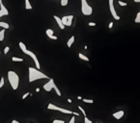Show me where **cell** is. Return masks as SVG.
Here are the masks:
<instances>
[{
  "mask_svg": "<svg viewBox=\"0 0 140 123\" xmlns=\"http://www.w3.org/2000/svg\"><path fill=\"white\" fill-rule=\"evenodd\" d=\"M28 73H29V78H28L29 83L35 82V81L40 80V79H48V77L45 74H44L40 70L36 69L35 67H31V66L28 67Z\"/></svg>",
  "mask_w": 140,
  "mask_h": 123,
  "instance_id": "obj_1",
  "label": "cell"
},
{
  "mask_svg": "<svg viewBox=\"0 0 140 123\" xmlns=\"http://www.w3.org/2000/svg\"><path fill=\"white\" fill-rule=\"evenodd\" d=\"M8 81L10 83L12 89L16 90L18 88V85H19V77L17 75V73H16L15 71H8Z\"/></svg>",
  "mask_w": 140,
  "mask_h": 123,
  "instance_id": "obj_2",
  "label": "cell"
},
{
  "mask_svg": "<svg viewBox=\"0 0 140 123\" xmlns=\"http://www.w3.org/2000/svg\"><path fill=\"white\" fill-rule=\"evenodd\" d=\"M81 12L84 16H91L93 13V8L87 2V0H81Z\"/></svg>",
  "mask_w": 140,
  "mask_h": 123,
  "instance_id": "obj_3",
  "label": "cell"
},
{
  "mask_svg": "<svg viewBox=\"0 0 140 123\" xmlns=\"http://www.w3.org/2000/svg\"><path fill=\"white\" fill-rule=\"evenodd\" d=\"M108 5H109V10H110L111 14H112L113 18H115L116 20H120V19H121V17L117 14L116 10H115V7H114V0H109V1H108Z\"/></svg>",
  "mask_w": 140,
  "mask_h": 123,
  "instance_id": "obj_4",
  "label": "cell"
},
{
  "mask_svg": "<svg viewBox=\"0 0 140 123\" xmlns=\"http://www.w3.org/2000/svg\"><path fill=\"white\" fill-rule=\"evenodd\" d=\"M24 54H26V55H28V56H30L31 58L33 59V61H34V63H35V65H36V69H38V70H40L41 69V65H40V63H39V60H38V58H37V56L33 53L32 51H29V50H26V51L24 52Z\"/></svg>",
  "mask_w": 140,
  "mask_h": 123,
  "instance_id": "obj_5",
  "label": "cell"
},
{
  "mask_svg": "<svg viewBox=\"0 0 140 123\" xmlns=\"http://www.w3.org/2000/svg\"><path fill=\"white\" fill-rule=\"evenodd\" d=\"M4 16H9V11L7 10V8L5 7V5L3 4V1L0 0V17H4Z\"/></svg>",
  "mask_w": 140,
  "mask_h": 123,
  "instance_id": "obj_6",
  "label": "cell"
},
{
  "mask_svg": "<svg viewBox=\"0 0 140 123\" xmlns=\"http://www.w3.org/2000/svg\"><path fill=\"white\" fill-rule=\"evenodd\" d=\"M54 80L53 79H49L48 80V82L46 83V84H44V89L45 90V91H51L52 90V88H53V85H54Z\"/></svg>",
  "mask_w": 140,
  "mask_h": 123,
  "instance_id": "obj_7",
  "label": "cell"
},
{
  "mask_svg": "<svg viewBox=\"0 0 140 123\" xmlns=\"http://www.w3.org/2000/svg\"><path fill=\"white\" fill-rule=\"evenodd\" d=\"M125 113H124V111H119V112H116V113H114L112 114L113 117L115 118V119H121L122 117L124 116Z\"/></svg>",
  "mask_w": 140,
  "mask_h": 123,
  "instance_id": "obj_8",
  "label": "cell"
},
{
  "mask_svg": "<svg viewBox=\"0 0 140 123\" xmlns=\"http://www.w3.org/2000/svg\"><path fill=\"white\" fill-rule=\"evenodd\" d=\"M54 19L56 20V22H57V24H58L59 28L61 29V30H64L65 29V26L62 24V21H61V18L60 17H58L57 16H54Z\"/></svg>",
  "mask_w": 140,
  "mask_h": 123,
  "instance_id": "obj_9",
  "label": "cell"
},
{
  "mask_svg": "<svg viewBox=\"0 0 140 123\" xmlns=\"http://www.w3.org/2000/svg\"><path fill=\"white\" fill-rule=\"evenodd\" d=\"M74 20V16H67V19H66V26H71Z\"/></svg>",
  "mask_w": 140,
  "mask_h": 123,
  "instance_id": "obj_10",
  "label": "cell"
},
{
  "mask_svg": "<svg viewBox=\"0 0 140 123\" xmlns=\"http://www.w3.org/2000/svg\"><path fill=\"white\" fill-rule=\"evenodd\" d=\"M75 36H72V37L70 38V40H69L68 42H67V46H68L69 48H71V46L72 45V43L75 42Z\"/></svg>",
  "mask_w": 140,
  "mask_h": 123,
  "instance_id": "obj_11",
  "label": "cell"
},
{
  "mask_svg": "<svg viewBox=\"0 0 140 123\" xmlns=\"http://www.w3.org/2000/svg\"><path fill=\"white\" fill-rule=\"evenodd\" d=\"M45 34H46V36H48V38H50L52 36H54V31L52 30V29H46Z\"/></svg>",
  "mask_w": 140,
  "mask_h": 123,
  "instance_id": "obj_12",
  "label": "cell"
},
{
  "mask_svg": "<svg viewBox=\"0 0 140 123\" xmlns=\"http://www.w3.org/2000/svg\"><path fill=\"white\" fill-rule=\"evenodd\" d=\"M0 27H2L3 29H9V27H10V25L8 23H6V22H3V21H0Z\"/></svg>",
  "mask_w": 140,
  "mask_h": 123,
  "instance_id": "obj_13",
  "label": "cell"
},
{
  "mask_svg": "<svg viewBox=\"0 0 140 123\" xmlns=\"http://www.w3.org/2000/svg\"><path fill=\"white\" fill-rule=\"evenodd\" d=\"M52 89H54L55 92H56V94H57L58 96H61L62 95V93H61V91H60V89L57 88V86L55 85V84L53 85V88H52Z\"/></svg>",
  "mask_w": 140,
  "mask_h": 123,
  "instance_id": "obj_14",
  "label": "cell"
},
{
  "mask_svg": "<svg viewBox=\"0 0 140 123\" xmlns=\"http://www.w3.org/2000/svg\"><path fill=\"white\" fill-rule=\"evenodd\" d=\"M18 45H19V47H21V51L23 52V53H24V52H25V51H26V50H27V48H26V45L24 44L23 42H21H21L18 43Z\"/></svg>",
  "mask_w": 140,
  "mask_h": 123,
  "instance_id": "obj_15",
  "label": "cell"
},
{
  "mask_svg": "<svg viewBox=\"0 0 140 123\" xmlns=\"http://www.w3.org/2000/svg\"><path fill=\"white\" fill-rule=\"evenodd\" d=\"M25 9H27V10H32V5H31L29 0H25Z\"/></svg>",
  "mask_w": 140,
  "mask_h": 123,
  "instance_id": "obj_16",
  "label": "cell"
},
{
  "mask_svg": "<svg viewBox=\"0 0 140 123\" xmlns=\"http://www.w3.org/2000/svg\"><path fill=\"white\" fill-rule=\"evenodd\" d=\"M5 29H2L0 31V41H3L4 39H5Z\"/></svg>",
  "mask_w": 140,
  "mask_h": 123,
  "instance_id": "obj_17",
  "label": "cell"
},
{
  "mask_svg": "<svg viewBox=\"0 0 140 123\" xmlns=\"http://www.w3.org/2000/svg\"><path fill=\"white\" fill-rule=\"evenodd\" d=\"M78 57H79V59H81V60H83V61L89 62V58H88V57H86L85 55L81 54V53H79V54H78Z\"/></svg>",
  "mask_w": 140,
  "mask_h": 123,
  "instance_id": "obj_18",
  "label": "cell"
},
{
  "mask_svg": "<svg viewBox=\"0 0 140 123\" xmlns=\"http://www.w3.org/2000/svg\"><path fill=\"white\" fill-rule=\"evenodd\" d=\"M82 101L84 103H87V104H93V103H94V100L87 99V98H82Z\"/></svg>",
  "mask_w": 140,
  "mask_h": 123,
  "instance_id": "obj_19",
  "label": "cell"
},
{
  "mask_svg": "<svg viewBox=\"0 0 140 123\" xmlns=\"http://www.w3.org/2000/svg\"><path fill=\"white\" fill-rule=\"evenodd\" d=\"M135 23H139L140 22V12H138L136 14V17H135Z\"/></svg>",
  "mask_w": 140,
  "mask_h": 123,
  "instance_id": "obj_20",
  "label": "cell"
},
{
  "mask_svg": "<svg viewBox=\"0 0 140 123\" xmlns=\"http://www.w3.org/2000/svg\"><path fill=\"white\" fill-rule=\"evenodd\" d=\"M12 61L13 62H23V60L21 58H18V57H13L12 58Z\"/></svg>",
  "mask_w": 140,
  "mask_h": 123,
  "instance_id": "obj_21",
  "label": "cell"
},
{
  "mask_svg": "<svg viewBox=\"0 0 140 123\" xmlns=\"http://www.w3.org/2000/svg\"><path fill=\"white\" fill-rule=\"evenodd\" d=\"M118 4H119L120 6H122V7H126V6H128V3H126V2H123V1H121V0H119V1H118Z\"/></svg>",
  "mask_w": 140,
  "mask_h": 123,
  "instance_id": "obj_22",
  "label": "cell"
},
{
  "mask_svg": "<svg viewBox=\"0 0 140 123\" xmlns=\"http://www.w3.org/2000/svg\"><path fill=\"white\" fill-rule=\"evenodd\" d=\"M4 84H5V79H4V77H1V79H0V89L3 88Z\"/></svg>",
  "mask_w": 140,
  "mask_h": 123,
  "instance_id": "obj_23",
  "label": "cell"
},
{
  "mask_svg": "<svg viewBox=\"0 0 140 123\" xmlns=\"http://www.w3.org/2000/svg\"><path fill=\"white\" fill-rule=\"evenodd\" d=\"M78 109H79V111H80V112L82 113V114L84 116V117H85V116H86V112L84 111V109H83L81 106H78Z\"/></svg>",
  "mask_w": 140,
  "mask_h": 123,
  "instance_id": "obj_24",
  "label": "cell"
},
{
  "mask_svg": "<svg viewBox=\"0 0 140 123\" xmlns=\"http://www.w3.org/2000/svg\"><path fill=\"white\" fill-rule=\"evenodd\" d=\"M69 0H61V6H67Z\"/></svg>",
  "mask_w": 140,
  "mask_h": 123,
  "instance_id": "obj_25",
  "label": "cell"
},
{
  "mask_svg": "<svg viewBox=\"0 0 140 123\" xmlns=\"http://www.w3.org/2000/svg\"><path fill=\"white\" fill-rule=\"evenodd\" d=\"M52 123H65V121L61 119H54L52 121Z\"/></svg>",
  "mask_w": 140,
  "mask_h": 123,
  "instance_id": "obj_26",
  "label": "cell"
},
{
  "mask_svg": "<svg viewBox=\"0 0 140 123\" xmlns=\"http://www.w3.org/2000/svg\"><path fill=\"white\" fill-rule=\"evenodd\" d=\"M9 51H10V47L9 46H5V48H4V54H8Z\"/></svg>",
  "mask_w": 140,
  "mask_h": 123,
  "instance_id": "obj_27",
  "label": "cell"
},
{
  "mask_svg": "<svg viewBox=\"0 0 140 123\" xmlns=\"http://www.w3.org/2000/svg\"><path fill=\"white\" fill-rule=\"evenodd\" d=\"M29 95H30V92H26V93H24L23 95H22V97H21V98H22V100H23V99H25L26 97H28Z\"/></svg>",
  "mask_w": 140,
  "mask_h": 123,
  "instance_id": "obj_28",
  "label": "cell"
},
{
  "mask_svg": "<svg viewBox=\"0 0 140 123\" xmlns=\"http://www.w3.org/2000/svg\"><path fill=\"white\" fill-rule=\"evenodd\" d=\"M84 123H92V121L89 119L87 116H85V117H84Z\"/></svg>",
  "mask_w": 140,
  "mask_h": 123,
  "instance_id": "obj_29",
  "label": "cell"
},
{
  "mask_svg": "<svg viewBox=\"0 0 140 123\" xmlns=\"http://www.w3.org/2000/svg\"><path fill=\"white\" fill-rule=\"evenodd\" d=\"M69 123H75V116H72V118L70 119V121H69Z\"/></svg>",
  "mask_w": 140,
  "mask_h": 123,
  "instance_id": "obj_30",
  "label": "cell"
},
{
  "mask_svg": "<svg viewBox=\"0 0 140 123\" xmlns=\"http://www.w3.org/2000/svg\"><path fill=\"white\" fill-rule=\"evenodd\" d=\"M113 25H114V23H113V22H109V24H108V28H109V29H111V28L113 27Z\"/></svg>",
  "mask_w": 140,
  "mask_h": 123,
  "instance_id": "obj_31",
  "label": "cell"
},
{
  "mask_svg": "<svg viewBox=\"0 0 140 123\" xmlns=\"http://www.w3.org/2000/svg\"><path fill=\"white\" fill-rule=\"evenodd\" d=\"M88 25L89 26H96V23L95 22H89Z\"/></svg>",
  "mask_w": 140,
  "mask_h": 123,
  "instance_id": "obj_32",
  "label": "cell"
},
{
  "mask_svg": "<svg viewBox=\"0 0 140 123\" xmlns=\"http://www.w3.org/2000/svg\"><path fill=\"white\" fill-rule=\"evenodd\" d=\"M49 39H51V40H54V41H56V40H57V37H56V36H52V37H50Z\"/></svg>",
  "mask_w": 140,
  "mask_h": 123,
  "instance_id": "obj_33",
  "label": "cell"
},
{
  "mask_svg": "<svg viewBox=\"0 0 140 123\" xmlns=\"http://www.w3.org/2000/svg\"><path fill=\"white\" fill-rule=\"evenodd\" d=\"M12 123H19V122H18V121H17L16 119H14L13 121H12Z\"/></svg>",
  "mask_w": 140,
  "mask_h": 123,
  "instance_id": "obj_34",
  "label": "cell"
},
{
  "mask_svg": "<svg viewBox=\"0 0 140 123\" xmlns=\"http://www.w3.org/2000/svg\"><path fill=\"white\" fill-rule=\"evenodd\" d=\"M133 1H134L135 3H139V2H140V0H133Z\"/></svg>",
  "mask_w": 140,
  "mask_h": 123,
  "instance_id": "obj_35",
  "label": "cell"
},
{
  "mask_svg": "<svg viewBox=\"0 0 140 123\" xmlns=\"http://www.w3.org/2000/svg\"><path fill=\"white\" fill-rule=\"evenodd\" d=\"M77 99H79V100H82V97H81V96H77Z\"/></svg>",
  "mask_w": 140,
  "mask_h": 123,
  "instance_id": "obj_36",
  "label": "cell"
},
{
  "mask_svg": "<svg viewBox=\"0 0 140 123\" xmlns=\"http://www.w3.org/2000/svg\"><path fill=\"white\" fill-rule=\"evenodd\" d=\"M68 102H69V103H72V99H70V98H69V99H68Z\"/></svg>",
  "mask_w": 140,
  "mask_h": 123,
  "instance_id": "obj_37",
  "label": "cell"
},
{
  "mask_svg": "<svg viewBox=\"0 0 140 123\" xmlns=\"http://www.w3.org/2000/svg\"><path fill=\"white\" fill-rule=\"evenodd\" d=\"M36 91H37V92H40V89H39V88H37V89H36Z\"/></svg>",
  "mask_w": 140,
  "mask_h": 123,
  "instance_id": "obj_38",
  "label": "cell"
},
{
  "mask_svg": "<svg viewBox=\"0 0 140 123\" xmlns=\"http://www.w3.org/2000/svg\"><path fill=\"white\" fill-rule=\"evenodd\" d=\"M30 123H33V122H30Z\"/></svg>",
  "mask_w": 140,
  "mask_h": 123,
  "instance_id": "obj_39",
  "label": "cell"
},
{
  "mask_svg": "<svg viewBox=\"0 0 140 123\" xmlns=\"http://www.w3.org/2000/svg\"><path fill=\"white\" fill-rule=\"evenodd\" d=\"M96 123H98V122H96Z\"/></svg>",
  "mask_w": 140,
  "mask_h": 123,
  "instance_id": "obj_40",
  "label": "cell"
}]
</instances>
